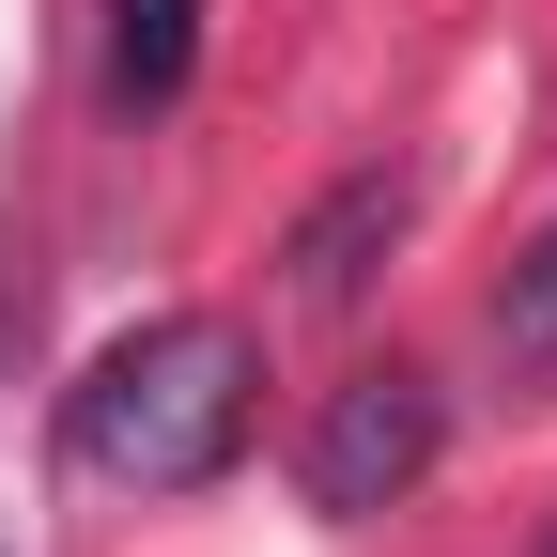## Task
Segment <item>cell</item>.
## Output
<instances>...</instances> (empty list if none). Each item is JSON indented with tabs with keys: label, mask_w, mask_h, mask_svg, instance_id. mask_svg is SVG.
I'll use <instances>...</instances> for the list:
<instances>
[{
	"label": "cell",
	"mask_w": 557,
	"mask_h": 557,
	"mask_svg": "<svg viewBox=\"0 0 557 557\" xmlns=\"http://www.w3.org/2000/svg\"><path fill=\"white\" fill-rule=\"evenodd\" d=\"M201 62V0H109V94L124 109H171Z\"/></svg>",
	"instance_id": "cell-4"
},
{
	"label": "cell",
	"mask_w": 557,
	"mask_h": 557,
	"mask_svg": "<svg viewBox=\"0 0 557 557\" xmlns=\"http://www.w3.org/2000/svg\"><path fill=\"white\" fill-rule=\"evenodd\" d=\"M496 372L511 387H557V233L496 278Z\"/></svg>",
	"instance_id": "cell-5"
},
{
	"label": "cell",
	"mask_w": 557,
	"mask_h": 557,
	"mask_svg": "<svg viewBox=\"0 0 557 557\" xmlns=\"http://www.w3.org/2000/svg\"><path fill=\"white\" fill-rule=\"evenodd\" d=\"M434 449H449V403H434V372H341L325 387V418H310V511H403L418 480H434Z\"/></svg>",
	"instance_id": "cell-2"
},
{
	"label": "cell",
	"mask_w": 557,
	"mask_h": 557,
	"mask_svg": "<svg viewBox=\"0 0 557 557\" xmlns=\"http://www.w3.org/2000/svg\"><path fill=\"white\" fill-rule=\"evenodd\" d=\"M248 387H263V357H248L233 310H156V325H124L78 372L62 449L94 480H124V496H201V480L248 449Z\"/></svg>",
	"instance_id": "cell-1"
},
{
	"label": "cell",
	"mask_w": 557,
	"mask_h": 557,
	"mask_svg": "<svg viewBox=\"0 0 557 557\" xmlns=\"http://www.w3.org/2000/svg\"><path fill=\"white\" fill-rule=\"evenodd\" d=\"M403 218H418V171H341L325 201H310V218L295 233H278V295H295V310H357L372 295V263L403 248Z\"/></svg>",
	"instance_id": "cell-3"
}]
</instances>
